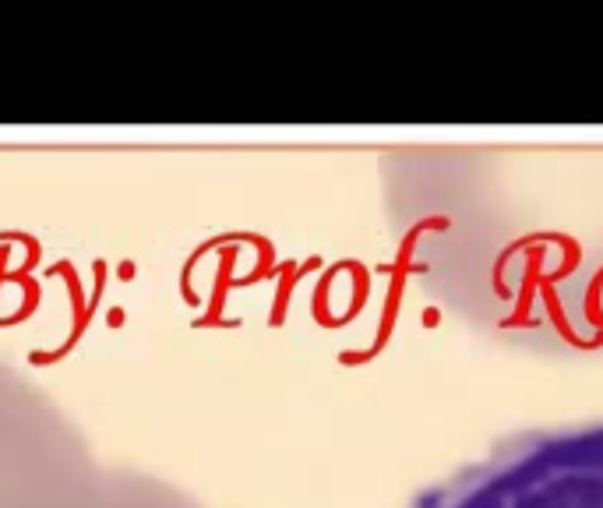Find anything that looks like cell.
Segmentation results:
<instances>
[{
  "mask_svg": "<svg viewBox=\"0 0 603 508\" xmlns=\"http://www.w3.org/2000/svg\"><path fill=\"white\" fill-rule=\"evenodd\" d=\"M381 216L399 269L477 339L603 357V149H392Z\"/></svg>",
  "mask_w": 603,
  "mask_h": 508,
  "instance_id": "1",
  "label": "cell"
},
{
  "mask_svg": "<svg viewBox=\"0 0 603 508\" xmlns=\"http://www.w3.org/2000/svg\"><path fill=\"white\" fill-rule=\"evenodd\" d=\"M406 508H603V420L508 434Z\"/></svg>",
  "mask_w": 603,
  "mask_h": 508,
  "instance_id": "2",
  "label": "cell"
}]
</instances>
